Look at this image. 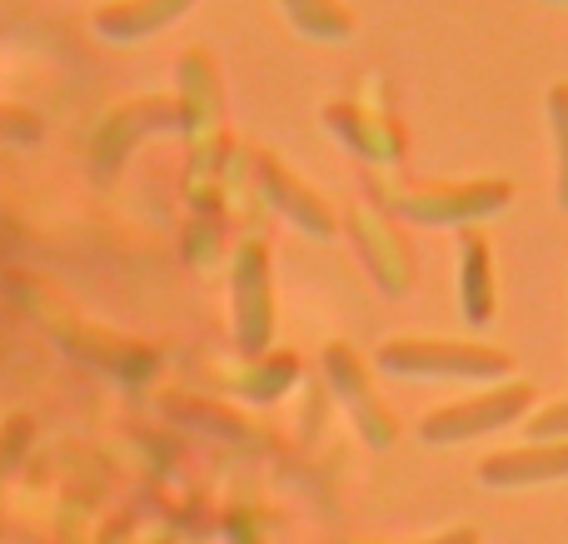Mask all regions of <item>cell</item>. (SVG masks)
Masks as SVG:
<instances>
[{
    "label": "cell",
    "mask_w": 568,
    "mask_h": 544,
    "mask_svg": "<svg viewBox=\"0 0 568 544\" xmlns=\"http://www.w3.org/2000/svg\"><path fill=\"white\" fill-rule=\"evenodd\" d=\"M554 6H568V0H554Z\"/></svg>",
    "instance_id": "obj_20"
},
{
    "label": "cell",
    "mask_w": 568,
    "mask_h": 544,
    "mask_svg": "<svg viewBox=\"0 0 568 544\" xmlns=\"http://www.w3.org/2000/svg\"><path fill=\"white\" fill-rule=\"evenodd\" d=\"M534 405V385L529 380H504V385L484 390V395L454 400V405H439L424 415L419 435L429 445H454V440H479L489 430H504L514 420H524V410Z\"/></svg>",
    "instance_id": "obj_6"
},
{
    "label": "cell",
    "mask_w": 568,
    "mask_h": 544,
    "mask_svg": "<svg viewBox=\"0 0 568 544\" xmlns=\"http://www.w3.org/2000/svg\"><path fill=\"white\" fill-rule=\"evenodd\" d=\"M544 110H549V135H554V200H559V210H568V80L549 85Z\"/></svg>",
    "instance_id": "obj_16"
},
{
    "label": "cell",
    "mask_w": 568,
    "mask_h": 544,
    "mask_svg": "<svg viewBox=\"0 0 568 544\" xmlns=\"http://www.w3.org/2000/svg\"><path fill=\"white\" fill-rule=\"evenodd\" d=\"M324 375H329V385L344 395V405L354 410V425L364 430V440H369L374 450L389 445V440H394V415L384 410V400L374 395L369 375H364V360L354 355L344 340L324 345Z\"/></svg>",
    "instance_id": "obj_10"
},
{
    "label": "cell",
    "mask_w": 568,
    "mask_h": 544,
    "mask_svg": "<svg viewBox=\"0 0 568 544\" xmlns=\"http://www.w3.org/2000/svg\"><path fill=\"white\" fill-rule=\"evenodd\" d=\"M344 235L354 240V255L369 270V280L389 300H404L414 290V245L404 240V230L394 225V215H384L374 200L344 210Z\"/></svg>",
    "instance_id": "obj_5"
},
{
    "label": "cell",
    "mask_w": 568,
    "mask_h": 544,
    "mask_svg": "<svg viewBox=\"0 0 568 544\" xmlns=\"http://www.w3.org/2000/svg\"><path fill=\"white\" fill-rule=\"evenodd\" d=\"M40 135H45V120L36 110L0 100V145H40Z\"/></svg>",
    "instance_id": "obj_17"
},
{
    "label": "cell",
    "mask_w": 568,
    "mask_h": 544,
    "mask_svg": "<svg viewBox=\"0 0 568 544\" xmlns=\"http://www.w3.org/2000/svg\"><path fill=\"white\" fill-rule=\"evenodd\" d=\"M175 105L180 135H185V190L200 205L205 190H215L230 155V115H225V80L205 46H190L175 66Z\"/></svg>",
    "instance_id": "obj_1"
},
{
    "label": "cell",
    "mask_w": 568,
    "mask_h": 544,
    "mask_svg": "<svg viewBox=\"0 0 568 544\" xmlns=\"http://www.w3.org/2000/svg\"><path fill=\"white\" fill-rule=\"evenodd\" d=\"M324 125L359 160H369V165H379V170L399 165V160L409 155V135H404L399 120L364 105V100H329V105H324Z\"/></svg>",
    "instance_id": "obj_8"
},
{
    "label": "cell",
    "mask_w": 568,
    "mask_h": 544,
    "mask_svg": "<svg viewBox=\"0 0 568 544\" xmlns=\"http://www.w3.org/2000/svg\"><path fill=\"white\" fill-rule=\"evenodd\" d=\"M284 20L310 40H349L354 36V10L344 0H280Z\"/></svg>",
    "instance_id": "obj_15"
},
{
    "label": "cell",
    "mask_w": 568,
    "mask_h": 544,
    "mask_svg": "<svg viewBox=\"0 0 568 544\" xmlns=\"http://www.w3.org/2000/svg\"><path fill=\"white\" fill-rule=\"evenodd\" d=\"M529 435L534 440H568V400H559V405H544L539 415L529 420Z\"/></svg>",
    "instance_id": "obj_18"
},
{
    "label": "cell",
    "mask_w": 568,
    "mask_h": 544,
    "mask_svg": "<svg viewBox=\"0 0 568 544\" xmlns=\"http://www.w3.org/2000/svg\"><path fill=\"white\" fill-rule=\"evenodd\" d=\"M255 185L260 195L270 200V210H280L290 225H300L304 235L314 240H334L344 230V220L334 215V205L320 195V190L310 185V180H300V170H290L275 150H255Z\"/></svg>",
    "instance_id": "obj_7"
},
{
    "label": "cell",
    "mask_w": 568,
    "mask_h": 544,
    "mask_svg": "<svg viewBox=\"0 0 568 544\" xmlns=\"http://www.w3.org/2000/svg\"><path fill=\"white\" fill-rule=\"evenodd\" d=\"M185 10H195V0H105V6L90 10V26H95V36L125 46V40H145L155 30L175 26Z\"/></svg>",
    "instance_id": "obj_14"
},
{
    "label": "cell",
    "mask_w": 568,
    "mask_h": 544,
    "mask_svg": "<svg viewBox=\"0 0 568 544\" xmlns=\"http://www.w3.org/2000/svg\"><path fill=\"white\" fill-rule=\"evenodd\" d=\"M379 370L409 380H504L514 355L484 340H384Z\"/></svg>",
    "instance_id": "obj_3"
},
{
    "label": "cell",
    "mask_w": 568,
    "mask_h": 544,
    "mask_svg": "<svg viewBox=\"0 0 568 544\" xmlns=\"http://www.w3.org/2000/svg\"><path fill=\"white\" fill-rule=\"evenodd\" d=\"M459 305L474 330L494 325L499 315V275H494V245L479 225L459 230Z\"/></svg>",
    "instance_id": "obj_12"
},
{
    "label": "cell",
    "mask_w": 568,
    "mask_h": 544,
    "mask_svg": "<svg viewBox=\"0 0 568 544\" xmlns=\"http://www.w3.org/2000/svg\"><path fill=\"white\" fill-rule=\"evenodd\" d=\"M160 130H180V105H175V95L130 100V105H120L115 115H105V125L95 130V140H90V160H95L100 175H110L120 155H130L140 140L160 135Z\"/></svg>",
    "instance_id": "obj_9"
},
{
    "label": "cell",
    "mask_w": 568,
    "mask_h": 544,
    "mask_svg": "<svg viewBox=\"0 0 568 544\" xmlns=\"http://www.w3.org/2000/svg\"><path fill=\"white\" fill-rule=\"evenodd\" d=\"M374 205L409 225H484L489 215L509 210L514 185L509 180H424V185H379Z\"/></svg>",
    "instance_id": "obj_2"
},
{
    "label": "cell",
    "mask_w": 568,
    "mask_h": 544,
    "mask_svg": "<svg viewBox=\"0 0 568 544\" xmlns=\"http://www.w3.org/2000/svg\"><path fill=\"white\" fill-rule=\"evenodd\" d=\"M479 480L494 490H529L568 480V440H529L519 450H499L479 465Z\"/></svg>",
    "instance_id": "obj_11"
},
{
    "label": "cell",
    "mask_w": 568,
    "mask_h": 544,
    "mask_svg": "<svg viewBox=\"0 0 568 544\" xmlns=\"http://www.w3.org/2000/svg\"><path fill=\"white\" fill-rule=\"evenodd\" d=\"M60 340H65L80 360L100 365L105 375H115V380H130V385H140V380L155 375V350L135 345V340H120V335H110V330L75 325V330H60Z\"/></svg>",
    "instance_id": "obj_13"
},
{
    "label": "cell",
    "mask_w": 568,
    "mask_h": 544,
    "mask_svg": "<svg viewBox=\"0 0 568 544\" xmlns=\"http://www.w3.org/2000/svg\"><path fill=\"white\" fill-rule=\"evenodd\" d=\"M419 544H474V530H449L439 540H419Z\"/></svg>",
    "instance_id": "obj_19"
},
{
    "label": "cell",
    "mask_w": 568,
    "mask_h": 544,
    "mask_svg": "<svg viewBox=\"0 0 568 544\" xmlns=\"http://www.w3.org/2000/svg\"><path fill=\"white\" fill-rule=\"evenodd\" d=\"M230 315H235V345L260 360L275 340V260L260 235L240 240L230 260Z\"/></svg>",
    "instance_id": "obj_4"
}]
</instances>
